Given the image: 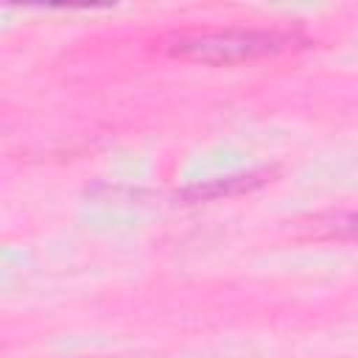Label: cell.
Segmentation results:
<instances>
[{
	"instance_id": "obj_1",
	"label": "cell",
	"mask_w": 358,
	"mask_h": 358,
	"mask_svg": "<svg viewBox=\"0 0 358 358\" xmlns=\"http://www.w3.org/2000/svg\"><path fill=\"white\" fill-rule=\"evenodd\" d=\"M305 39L296 31L282 28H224V31H201L179 36L168 45V53L185 62L229 67L246 64L268 56H280L285 50L299 48Z\"/></svg>"
},
{
	"instance_id": "obj_2",
	"label": "cell",
	"mask_w": 358,
	"mask_h": 358,
	"mask_svg": "<svg viewBox=\"0 0 358 358\" xmlns=\"http://www.w3.org/2000/svg\"><path fill=\"white\" fill-rule=\"evenodd\" d=\"M274 168H255V171H243V173H229V176H215V179H204L196 185H187L176 193V199L182 204H201V201H218V199H235L243 193H252L257 187H263L266 182H271Z\"/></svg>"
},
{
	"instance_id": "obj_3",
	"label": "cell",
	"mask_w": 358,
	"mask_h": 358,
	"mask_svg": "<svg viewBox=\"0 0 358 358\" xmlns=\"http://www.w3.org/2000/svg\"><path fill=\"white\" fill-rule=\"evenodd\" d=\"M313 232L322 238L358 241V213H336L330 218H319L313 221Z\"/></svg>"
}]
</instances>
